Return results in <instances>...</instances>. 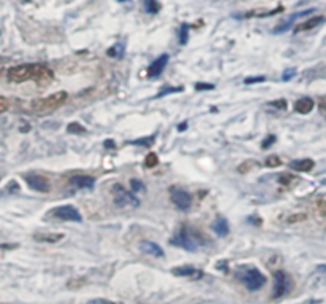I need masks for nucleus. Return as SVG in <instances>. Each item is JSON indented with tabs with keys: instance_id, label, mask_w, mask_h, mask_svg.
I'll return each instance as SVG.
<instances>
[{
	"instance_id": "f257e3e1",
	"label": "nucleus",
	"mask_w": 326,
	"mask_h": 304,
	"mask_svg": "<svg viewBox=\"0 0 326 304\" xmlns=\"http://www.w3.org/2000/svg\"><path fill=\"white\" fill-rule=\"evenodd\" d=\"M7 77L13 83L35 81L38 84H48L53 81L54 74L50 67L43 64H21L8 69Z\"/></svg>"
},
{
	"instance_id": "f03ea898",
	"label": "nucleus",
	"mask_w": 326,
	"mask_h": 304,
	"mask_svg": "<svg viewBox=\"0 0 326 304\" xmlns=\"http://www.w3.org/2000/svg\"><path fill=\"white\" fill-rule=\"evenodd\" d=\"M171 244L175 245V247L183 248V250H188V252H197L204 247H209L210 239L205 234L196 231L194 228L183 226L171 239Z\"/></svg>"
},
{
	"instance_id": "7ed1b4c3",
	"label": "nucleus",
	"mask_w": 326,
	"mask_h": 304,
	"mask_svg": "<svg viewBox=\"0 0 326 304\" xmlns=\"http://www.w3.org/2000/svg\"><path fill=\"white\" fill-rule=\"evenodd\" d=\"M234 276L240 284L245 285L247 290H250V291H256L259 288H263L266 284L264 274L255 266H240L239 269L235 271Z\"/></svg>"
},
{
	"instance_id": "20e7f679",
	"label": "nucleus",
	"mask_w": 326,
	"mask_h": 304,
	"mask_svg": "<svg viewBox=\"0 0 326 304\" xmlns=\"http://www.w3.org/2000/svg\"><path fill=\"white\" fill-rule=\"evenodd\" d=\"M65 101H67V93H65V91H59V93H54L51 96H46V97H41V99L34 101L31 108L34 113L43 117V115L53 113L54 110H58Z\"/></svg>"
},
{
	"instance_id": "39448f33",
	"label": "nucleus",
	"mask_w": 326,
	"mask_h": 304,
	"mask_svg": "<svg viewBox=\"0 0 326 304\" xmlns=\"http://www.w3.org/2000/svg\"><path fill=\"white\" fill-rule=\"evenodd\" d=\"M112 198L118 207H138L140 205V201L137 199L135 194L126 190L121 183H115L112 186Z\"/></svg>"
},
{
	"instance_id": "423d86ee",
	"label": "nucleus",
	"mask_w": 326,
	"mask_h": 304,
	"mask_svg": "<svg viewBox=\"0 0 326 304\" xmlns=\"http://www.w3.org/2000/svg\"><path fill=\"white\" fill-rule=\"evenodd\" d=\"M46 217L56 218V220H62V222H81L83 217L80 214V210L74 205H58V207L51 209L46 214Z\"/></svg>"
},
{
	"instance_id": "0eeeda50",
	"label": "nucleus",
	"mask_w": 326,
	"mask_h": 304,
	"mask_svg": "<svg viewBox=\"0 0 326 304\" xmlns=\"http://www.w3.org/2000/svg\"><path fill=\"white\" fill-rule=\"evenodd\" d=\"M291 288H293L291 277H289L285 271H275L274 272V290H272L274 300L285 296Z\"/></svg>"
},
{
	"instance_id": "6e6552de",
	"label": "nucleus",
	"mask_w": 326,
	"mask_h": 304,
	"mask_svg": "<svg viewBox=\"0 0 326 304\" xmlns=\"http://www.w3.org/2000/svg\"><path fill=\"white\" fill-rule=\"evenodd\" d=\"M24 182H26L27 186L34 191L50 193V190H51V185H50V182H48V179H45L43 175H40V174H26L24 175Z\"/></svg>"
},
{
	"instance_id": "1a4fd4ad",
	"label": "nucleus",
	"mask_w": 326,
	"mask_h": 304,
	"mask_svg": "<svg viewBox=\"0 0 326 304\" xmlns=\"http://www.w3.org/2000/svg\"><path fill=\"white\" fill-rule=\"evenodd\" d=\"M171 201L178 210L186 212L191 207V196L188 191L182 190V188H172L171 191Z\"/></svg>"
},
{
	"instance_id": "9d476101",
	"label": "nucleus",
	"mask_w": 326,
	"mask_h": 304,
	"mask_svg": "<svg viewBox=\"0 0 326 304\" xmlns=\"http://www.w3.org/2000/svg\"><path fill=\"white\" fill-rule=\"evenodd\" d=\"M172 274L178 277H188L191 281H197V279L204 277V272L194 266H178L175 267V269H172Z\"/></svg>"
},
{
	"instance_id": "9b49d317",
	"label": "nucleus",
	"mask_w": 326,
	"mask_h": 304,
	"mask_svg": "<svg viewBox=\"0 0 326 304\" xmlns=\"http://www.w3.org/2000/svg\"><path fill=\"white\" fill-rule=\"evenodd\" d=\"M169 62V54H161L158 59H154L152 65L148 67V77L150 78H158L162 72H164L166 65Z\"/></svg>"
},
{
	"instance_id": "f8f14e48",
	"label": "nucleus",
	"mask_w": 326,
	"mask_h": 304,
	"mask_svg": "<svg viewBox=\"0 0 326 304\" xmlns=\"http://www.w3.org/2000/svg\"><path fill=\"white\" fill-rule=\"evenodd\" d=\"M70 185L78 190H91L96 185V179L91 175H74L70 179Z\"/></svg>"
},
{
	"instance_id": "ddd939ff",
	"label": "nucleus",
	"mask_w": 326,
	"mask_h": 304,
	"mask_svg": "<svg viewBox=\"0 0 326 304\" xmlns=\"http://www.w3.org/2000/svg\"><path fill=\"white\" fill-rule=\"evenodd\" d=\"M138 248H140V252L145 255H152V257H156V258L164 257V250H162L156 242H152V241H142L140 244H138Z\"/></svg>"
},
{
	"instance_id": "4468645a",
	"label": "nucleus",
	"mask_w": 326,
	"mask_h": 304,
	"mask_svg": "<svg viewBox=\"0 0 326 304\" xmlns=\"http://www.w3.org/2000/svg\"><path fill=\"white\" fill-rule=\"evenodd\" d=\"M309 13H313V8H310V10H304V11H298V13L291 15V16L288 18L287 21H283V22L280 24V26L274 30V34H283V32H287V30L293 26L294 21L298 20V18H301V16H306V15H309Z\"/></svg>"
},
{
	"instance_id": "2eb2a0df",
	"label": "nucleus",
	"mask_w": 326,
	"mask_h": 304,
	"mask_svg": "<svg viewBox=\"0 0 326 304\" xmlns=\"http://www.w3.org/2000/svg\"><path fill=\"white\" fill-rule=\"evenodd\" d=\"M326 20L325 16H313L310 18V20H307L304 22L298 24V26L294 27V32L299 34V32H306V30H310V29H315L317 26H320V24H323Z\"/></svg>"
},
{
	"instance_id": "dca6fc26",
	"label": "nucleus",
	"mask_w": 326,
	"mask_h": 304,
	"mask_svg": "<svg viewBox=\"0 0 326 304\" xmlns=\"http://www.w3.org/2000/svg\"><path fill=\"white\" fill-rule=\"evenodd\" d=\"M34 239L37 242H45V244H56V242L64 239V234H61V233H35Z\"/></svg>"
},
{
	"instance_id": "f3484780",
	"label": "nucleus",
	"mask_w": 326,
	"mask_h": 304,
	"mask_svg": "<svg viewBox=\"0 0 326 304\" xmlns=\"http://www.w3.org/2000/svg\"><path fill=\"white\" fill-rule=\"evenodd\" d=\"M289 166H291L293 171H298V172H309L315 166V162L310 158H304V160H296V161H291L289 162Z\"/></svg>"
},
{
	"instance_id": "a211bd4d",
	"label": "nucleus",
	"mask_w": 326,
	"mask_h": 304,
	"mask_svg": "<svg viewBox=\"0 0 326 304\" xmlns=\"http://www.w3.org/2000/svg\"><path fill=\"white\" fill-rule=\"evenodd\" d=\"M313 107H315V102H313L310 97H303V99H299L294 104V110L301 115H307L313 110Z\"/></svg>"
},
{
	"instance_id": "6ab92c4d",
	"label": "nucleus",
	"mask_w": 326,
	"mask_h": 304,
	"mask_svg": "<svg viewBox=\"0 0 326 304\" xmlns=\"http://www.w3.org/2000/svg\"><path fill=\"white\" fill-rule=\"evenodd\" d=\"M212 228H213L215 233L220 236V238H225V236L229 233V223H228L226 218H223V217L216 218V220L213 222V224H212Z\"/></svg>"
},
{
	"instance_id": "aec40b11",
	"label": "nucleus",
	"mask_w": 326,
	"mask_h": 304,
	"mask_svg": "<svg viewBox=\"0 0 326 304\" xmlns=\"http://www.w3.org/2000/svg\"><path fill=\"white\" fill-rule=\"evenodd\" d=\"M283 8H275L272 11H266V10H255V11H247L245 15L242 16H235V18H266V16H272L275 13H279V11H282Z\"/></svg>"
},
{
	"instance_id": "412c9836",
	"label": "nucleus",
	"mask_w": 326,
	"mask_h": 304,
	"mask_svg": "<svg viewBox=\"0 0 326 304\" xmlns=\"http://www.w3.org/2000/svg\"><path fill=\"white\" fill-rule=\"evenodd\" d=\"M107 54H108V56H110V58H115V59L123 58V54H124V45H123V43H116V45H113L112 48H108Z\"/></svg>"
},
{
	"instance_id": "4be33fe9",
	"label": "nucleus",
	"mask_w": 326,
	"mask_h": 304,
	"mask_svg": "<svg viewBox=\"0 0 326 304\" xmlns=\"http://www.w3.org/2000/svg\"><path fill=\"white\" fill-rule=\"evenodd\" d=\"M145 10L150 15H156L161 10V5L158 0H145Z\"/></svg>"
},
{
	"instance_id": "5701e85b",
	"label": "nucleus",
	"mask_w": 326,
	"mask_h": 304,
	"mask_svg": "<svg viewBox=\"0 0 326 304\" xmlns=\"http://www.w3.org/2000/svg\"><path fill=\"white\" fill-rule=\"evenodd\" d=\"M158 162H159V160H158V155L156 153H148L147 158H145V167H150V169L156 167Z\"/></svg>"
},
{
	"instance_id": "b1692460",
	"label": "nucleus",
	"mask_w": 326,
	"mask_h": 304,
	"mask_svg": "<svg viewBox=\"0 0 326 304\" xmlns=\"http://www.w3.org/2000/svg\"><path fill=\"white\" fill-rule=\"evenodd\" d=\"M67 131L70 134H84V132H86V129H84L80 123H70L69 127H67Z\"/></svg>"
},
{
	"instance_id": "393cba45",
	"label": "nucleus",
	"mask_w": 326,
	"mask_h": 304,
	"mask_svg": "<svg viewBox=\"0 0 326 304\" xmlns=\"http://www.w3.org/2000/svg\"><path fill=\"white\" fill-rule=\"evenodd\" d=\"M188 29H190L188 24H182V27H180V43L182 45L188 41Z\"/></svg>"
},
{
	"instance_id": "a878e982",
	"label": "nucleus",
	"mask_w": 326,
	"mask_h": 304,
	"mask_svg": "<svg viewBox=\"0 0 326 304\" xmlns=\"http://www.w3.org/2000/svg\"><path fill=\"white\" fill-rule=\"evenodd\" d=\"M131 188H132V191L134 193H138V191H145L147 188H145V185L142 183L140 180H137V179H132L131 180Z\"/></svg>"
},
{
	"instance_id": "bb28decb",
	"label": "nucleus",
	"mask_w": 326,
	"mask_h": 304,
	"mask_svg": "<svg viewBox=\"0 0 326 304\" xmlns=\"http://www.w3.org/2000/svg\"><path fill=\"white\" fill-rule=\"evenodd\" d=\"M296 177H293L291 174H288V172H283V174H280L279 175V183H282V185H289L291 182L294 180Z\"/></svg>"
},
{
	"instance_id": "cd10ccee",
	"label": "nucleus",
	"mask_w": 326,
	"mask_h": 304,
	"mask_svg": "<svg viewBox=\"0 0 326 304\" xmlns=\"http://www.w3.org/2000/svg\"><path fill=\"white\" fill-rule=\"evenodd\" d=\"M282 164V161H280V158L279 156H269L268 160H266V166L268 167H277V166H280Z\"/></svg>"
},
{
	"instance_id": "c85d7f7f",
	"label": "nucleus",
	"mask_w": 326,
	"mask_h": 304,
	"mask_svg": "<svg viewBox=\"0 0 326 304\" xmlns=\"http://www.w3.org/2000/svg\"><path fill=\"white\" fill-rule=\"evenodd\" d=\"M154 142V137H147V139H140V141H132L131 143L132 145H145V147H148V145H152Z\"/></svg>"
},
{
	"instance_id": "c756f323",
	"label": "nucleus",
	"mask_w": 326,
	"mask_h": 304,
	"mask_svg": "<svg viewBox=\"0 0 326 304\" xmlns=\"http://www.w3.org/2000/svg\"><path fill=\"white\" fill-rule=\"evenodd\" d=\"M296 74H298V70H296L294 67H293V69H287L285 72H283L282 78H283V80H285V81H288V80H291L293 77H296Z\"/></svg>"
},
{
	"instance_id": "7c9ffc66",
	"label": "nucleus",
	"mask_w": 326,
	"mask_h": 304,
	"mask_svg": "<svg viewBox=\"0 0 326 304\" xmlns=\"http://www.w3.org/2000/svg\"><path fill=\"white\" fill-rule=\"evenodd\" d=\"M317 209H318V214L326 218V201L325 199H320L317 203Z\"/></svg>"
},
{
	"instance_id": "2f4dec72",
	"label": "nucleus",
	"mask_w": 326,
	"mask_h": 304,
	"mask_svg": "<svg viewBox=\"0 0 326 304\" xmlns=\"http://www.w3.org/2000/svg\"><path fill=\"white\" fill-rule=\"evenodd\" d=\"M196 89L197 91H212V89H215V86L213 84H210V83H197Z\"/></svg>"
},
{
	"instance_id": "473e14b6",
	"label": "nucleus",
	"mask_w": 326,
	"mask_h": 304,
	"mask_svg": "<svg viewBox=\"0 0 326 304\" xmlns=\"http://www.w3.org/2000/svg\"><path fill=\"white\" fill-rule=\"evenodd\" d=\"M269 107H275V108H280V110H285V108H287V102L283 101V99H280V101H274V102H270Z\"/></svg>"
},
{
	"instance_id": "72a5a7b5",
	"label": "nucleus",
	"mask_w": 326,
	"mask_h": 304,
	"mask_svg": "<svg viewBox=\"0 0 326 304\" xmlns=\"http://www.w3.org/2000/svg\"><path fill=\"white\" fill-rule=\"evenodd\" d=\"M266 81V77L259 75V77H253V78H247L245 80V84H253V83H263Z\"/></svg>"
},
{
	"instance_id": "f704fd0d",
	"label": "nucleus",
	"mask_w": 326,
	"mask_h": 304,
	"mask_svg": "<svg viewBox=\"0 0 326 304\" xmlns=\"http://www.w3.org/2000/svg\"><path fill=\"white\" fill-rule=\"evenodd\" d=\"M180 91H183L182 86H180V88H166L164 91H161V93L158 94V97H162V96H166L169 93H180Z\"/></svg>"
},
{
	"instance_id": "c9c22d12",
	"label": "nucleus",
	"mask_w": 326,
	"mask_h": 304,
	"mask_svg": "<svg viewBox=\"0 0 326 304\" xmlns=\"http://www.w3.org/2000/svg\"><path fill=\"white\" fill-rule=\"evenodd\" d=\"M251 166H256V162L255 161H247V162H244L242 166L239 167V172H247Z\"/></svg>"
},
{
	"instance_id": "e433bc0d",
	"label": "nucleus",
	"mask_w": 326,
	"mask_h": 304,
	"mask_svg": "<svg viewBox=\"0 0 326 304\" xmlns=\"http://www.w3.org/2000/svg\"><path fill=\"white\" fill-rule=\"evenodd\" d=\"M275 142V136H269L268 139H264V142H263V148H269L270 145H272Z\"/></svg>"
},
{
	"instance_id": "4c0bfd02",
	"label": "nucleus",
	"mask_w": 326,
	"mask_h": 304,
	"mask_svg": "<svg viewBox=\"0 0 326 304\" xmlns=\"http://www.w3.org/2000/svg\"><path fill=\"white\" fill-rule=\"evenodd\" d=\"M318 110H320V113L326 117V99H322L318 102Z\"/></svg>"
},
{
	"instance_id": "58836bf2",
	"label": "nucleus",
	"mask_w": 326,
	"mask_h": 304,
	"mask_svg": "<svg viewBox=\"0 0 326 304\" xmlns=\"http://www.w3.org/2000/svg\"><path fill=\"white\" fill-rule=\"evenodd\" d=\"M88 304H115V303L108 301V300H93V301H89Z\"/></svg>"
},
{
	"instance_id": "ea45409f",
	"label": "nucleus",
	"mask_w": 326,
	"mask_h": 304,
	"mask_svg": "<svg viewBox=\"0 0 326 304\" xmlns=\"http://www.w3.org/2000/svg\"><path fill=\"white\" fill-rule=\"evenodd\" d=\"M7 105H8V104H7V101H5V99H0V112H3L5 108H7Z\"/></svg>"
},
{
	"instance_id": "a19ab883",
	"label": "nucleus",
	"mask_w": 326,
	"mask_h": 304,
	"mask_svg": "<svg viewBox=\"0 0 326 304\" xmlns=\"http://www.w3.org/2000/svg\"><path fill=\"white\" fill-rule=\"evenodd\" d=\"M105 148H115V142L107 141V142H105Z\"/></svg>"
},
{
	"instance_id": "79ce46f5",
	"label": "nucleus",
	"mask_w": 326,
	"mask_h": 304,
	"mask_svg": "<svg viewBox=\"0 0 326 304\" xmlns=\"http://www.w3.org/2000/svg\"><path fill=\"white\" fill-rule=\"evenodd\" d=\"M185 127H186V124L183 123V124H180V127H178V129H180V131H185Z\"/></svg>"
},
{
	"instance_id": "37998d69",
	"label": "nucleus",
	"mask_w": 326,
	"mask_h": 304,
	"mask_svg": "<svg viewBox=\"0 0 326 304\" xmlns=\"http://www.w3.org/2000/svg\"><path fill=\"white\" fill-rule=\"evenodd\" d=\"M320 271H326V266H320Z\"/></svg>"
},
{
	"instance_id": "c03bdc74",
	"label": "nucleus",
	"mask_w": 326,
	"mask_h": 304,
	"mask_svg": "<svg viewBox=\"0 0 326 304\" xmlns=\"http://www.w3.org/2000/svg\"><path fill=\"white\" fill-rule=\"evenodd\" d=\"M118 2H131V0H118Z\"/></svg>"
}]
</instances>
